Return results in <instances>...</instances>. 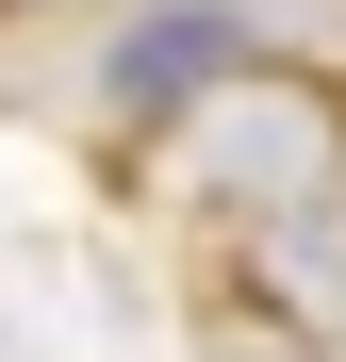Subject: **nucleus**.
I'll use <instances>...</instances> for the list:
<instances>
[{
	"label": "nucleus",
	"instance_id": "nucleus-1",
	"mask_svg": "<svg viewBox=\"0 0 346 362\" xmlns=\"http://www.w3.org/2000/svg\"><path fill=\"white\" fill-rule=\"evenodd\" d=\"M165 132H182V181H198L214 214H248V230L330 214V198H346V83H330V66L248 49V66H231V83H198Z\"/></svg>",
	"mask_w": 346,
	"mask_h": 362
},
{
	"label": "nucleus",
	"instance_id": "nucleus-2",
	"mask_svg": "<svg viewBox=\"0 0 346 362\" xmlns=\"http://www.w3.org/2000/svg\"><path fill=\"white\" fill-rule=\"evenodd\" d=\"M231 66H248V33H231V17H198V0H165V17H132V33H115V132H165V115H182L198 83H231Z\"/></svg>",
	"mask_w": 346,
	"mask_h": 362
}]
</instances>
